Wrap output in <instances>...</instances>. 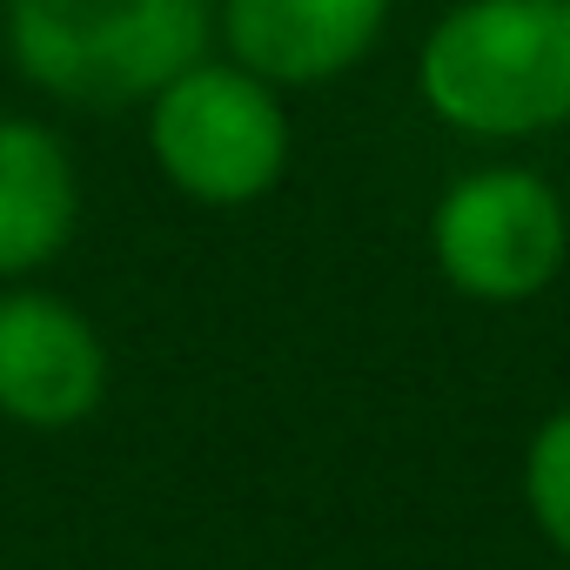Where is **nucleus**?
<instances>
[{"mask_svg":"<svg viewBox=\"0 0 570 570\" xmlns=\"http://www.w3.org/2000/svg\"><path fill=\"white\" fill-rule=\"evenodd\" d=\"M416 95L476 141L570 128V0H456L416 55Z\"/></svg>","mask_w":570,"mask_h":570,"instance_id":"nucleus-1","label":"nucleus"},{"mask_svg":"<svg viewBox=\"0 0 570 570\" xmlns=\"http://www.w3.org/2000/svg\"><path fill=\"white\" fill-rule=\"evenodd\" d=\"M148 155L202 208H248L289 168V115L235 61H195L148 101Z\"/></svg>","mask_w":570,"mask_h":570,"instance_id":"nucleus-3","label":"nucleus"},{"mask_svg":"<svg viewBox=\"0 0 570 570\" xmlns=\"http://www.w3.org/2000/svg\"><path fill=\"white\" fill-rule=\"evenodd\" d=\"M523 503H530V523L570 557V410H557L530 450H523Z\"/></svg>","mask_w":570,"mask_h":570,"instance_id":"nucleus-8","label":"nucleus"},{"mask_svg":"<svg viewBox=\"0 0 570 570\" xmlns=\"http://www.w3.org/2000/svg\"><path fill=\"white\" fill-rule=\"evenodd\" d=\"M430 248L456 296L530 303L557 282V268L570 255V215L543 175L476 168L443 188V202L430 215Z\"/></svg>","mask_w":570,"mask_h":570,"instance_id":"nucleus-4","label":"nucleus"},{"mask_svg":"<svg viewBox=\"0 0 570 570\" xmlns=\"http://www.w3.org/2000/svg\"><path fill=\"white\" fill-rule=\"evenodd\" d=\"M228 61L268 88H323L370 61L390 28V0H222Z\"/></svg>","mask_w":570,"mask_h":570,"instance_id":"nucleus-6","label":"nucleus"},{"mask_svg":"<svg viewBox=\"0 0 570 570\" xmlns=\"http://www.w3.org/2000/svg\"><path fill=\"white\" fill-rule=\"evenodd\" d=\"M108 396V343L101 330L48 296L8 289L0 296V416L21 430H75Z\"/></svg>","mask_w":570,"mask_h":570,"instance_id":"nucleus-5","label":"nucleus"},{"mask_svg":"<svg viewBox=\"0 0 570 570\" xmlns=\"http://www.w3.org/2000/svg\"><path fill=\"white\" fill-rule=\"evenodd\" d=\"M215 41V0H8L14 68L88 115L148 108Z\"/></svg>","mask_w":570,"mask_h":570,"instance_id":"nucleus-2","label":"nucleus"},{"mask_svg":"<svg viewBox=\"0 0 570 570\" xmlns=\"http://www.w3.org/2000/svg\"><path fill=\"white\" fill-rule=\"evenodd\" d=\"M81 222V181L55 128L0 115V275L48 268Z\"/></svg>","mask_w":570,"mask_h":570,"instance_id":"nucleus-7","label":"nucleus"}]
</instances>
